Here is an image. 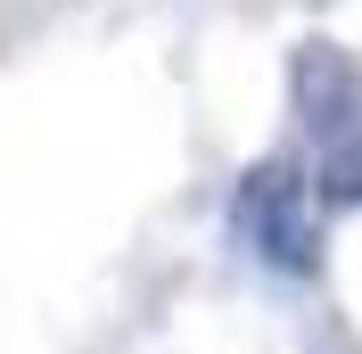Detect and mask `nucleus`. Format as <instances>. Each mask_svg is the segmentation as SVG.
I'll return each mask as SVG.
<instances>
[{
    "instance_id": "obj_1",
    "label": "nucleus",
    "mask_w": 362,
    "mask_h": 354,
    "mask_svg": "<svg viewBox=\"0 0 362 354\" xmlns=\"http://www.w3.org/2000/svg\"><path fill=\"white\" fill-rule=\"evenodd\" d=\"M230 231H239V247H247L255 264L288 272V280H305V272L321 264V198H313V181L296 173L288 156H264V165L239 181Z\"/></svg>"
},
{
    "instance_id": "obj_2",
    "label": "nucleus",
    "mask_w": 362,
    "mask_h": 354,
    "mask_svg": "<svg viewBox=\"0 0 362 354\" xmlns=\"http://www.w3.org/2000/svg\"><path fill=\"white\" fill-rule=\"evenodd\" d=\"M288 99L321 149L362 140V58H346L338 42H305L288 58Z\"/></svg>"
},
{
    "instance_id": "obj_3",
    "label": "nucleus",
    "mask_w": 362,
    "mask_h": 354,
    "mask_svg": "<svg viewBox=\"0 0 362 354\" xmlns=\"http://www.w3.org/2000/svg\"><path fill=\"white\" fill-rule=\"evenodd\" d=\"M313 198L321 206H362V140L313 156Z\"/></svg>"
}]
</instances>
